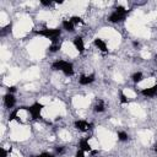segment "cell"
I'll return each instance as SVG.
<instances>
[{
  "label": "cell",
  "mask_w": 157,
  "mask_h": 157,
  "mask_svg": "<svg viewBox=\"0 0 157 157\" xmlns=\"http://www.w3.org/2000/svg\"><path fill=\"white\" fill-rule=\"evenodd\" d=\"M36 34L42 36L47 39H50L53 43H58V38L61 36V29L60 28H47L44 27L43 29H36L34 31Z\"/></svg>",
  "instance_id": "1"
},
{
  "label": "cell",
  "mask_w": 157,
  "mask_h": 157,
  "mask_svg": "<svg viewBox=\"0 0 157 157\" xmlns=\"http://www.w3.org/2000/svg\"><path fill=\"white\" fill-rule=\"evenodd\" d=\"M52 69L64 72L65 76H72L74 75V65L66 60H55L52 64Z\"/></svg>",
  "instance_id": "2"
},
{
  "label": "cell",
  "mask_w": 157,
  "mask_h": 157,
  "mask_svg": "<svg viewBox=\"0 0 157 157\" xmlns=\"http://www.w3.org/2000/svg\"><path fill=\"white\" fill-rule=\"evenodd\" d=\"M128 10L124 7V6H120V5H118L117 7H115V10L108 16V21L109 22H112V23H118V22H123L125 18H126V16H128Z\"/></svg>",
  "instance_id": "3"
},
{
  "label": "cell",
  "mask_w": 157,
  "mask_h": 157,
  "mask_svg": "<svg viewBox=\"0 0 157 157\" xmlns=\"http://www.w3.org/2000/svg\"><path fill=\"white\" fill-rule=\"evenodd\" d=\"M44 108V105L42 104V103H39V102H34L32 105H29V107H26V105H21L20 107V109H26L29 114H31V117H32V120H38V119H40L42 117H40V112H42V109Z\"/></svg>",
  "instance_id": "4"
},
{
  "label": "cell",
  "mask_w": 157,
  "mask_h": 157,
  "mask_svg": "<svg viewBox=\"0 0 157 157\" xmlns=\"http://www.w3.org/2000/svg\"><path fill=\"white\" fill-rule=\"evenodd\" d=\"M74 126H75L78 131L87 132L88 130L92 129L93 124H92V123H88V121H86V120H76V121L74 123Z\"/></svg>",
  "instance_id": "5"
},
{
  "label": "cell",
  "mask_w": 157,
  "mask_h": 157,
  "mask_svg": "<svg viewBox=\"0 0 157 157\" xmlns=\"http://www.w3.org/2000/svg\"><path fill=\"white\" fill-rule=\"evenodd\" d=\"M141 94L144 97H146V98H153V97H156V94H157V82L153 86L148 87V88L141 90Z\"/></svg>",
  "instance_id": "6"
},
{
  "label": "cell",
  "mask_w": 157,
  "mask_h": 157,
  "mask_svg": "<svg viewBox=\"0 0 157 157\" xmlns=\"http://www.w3.org/2000/svg\"><path fill=\"white\" fill-rule=\"evenodd\" d=\"M96 80V75L94 74H90V75H81L78 78V83L82 86H87L90 83H92Z\"/></svg>",
  "instance_id": "7"
},
{
  "label": "cell",
  "mask_w": 157,
  "mask_h": 157,
  "mask_svg": "<svg viewBox=\"0 0 157 157\" xmlns=\"http://www.w3.org/2000/svg\"><path fill=\"white\" fill-rule=\"evenodd\" d=\"M4 104H5V107L6 108H13V105L16 104V98H15V96H13V93H6L5 96H4Z\"/></svg>",
  "instance_id": "8"
},
{
  "label": "cell",
  "mask_w": 157,
  "mask_h": 157,
  "mask_svg": "<svg viewBox=\"0 0 157 157\" xmlns=\"http://www.w3.org/2000/svg\"><path fill=\"white\" fill-rule=\"evenodd\" d=\"M74 45H75V48H76V50L78 53H83V50H85V43H83L82 37L76 36L74 38Z\"/></svg>",
  "instance_id": "9"
},
{
  "label": "cell",
  "mask_w": 157,
  "mask_h": 157,
  "mask_svg": "<svg viewBox=\"0 0 157 157\" xmlns=\"http://www.w3.org/2000/svg\"><path fill=\"white\" fill-rule=\"evenodd\" d=\"M93 44L102 52V53H107L108 52V47H107V43L102 39V38H94L93 39Z\"/></svg>",
  "instance_id": "10"
},
{
  "label": "cell",
  "mask_w": 157,
  "mask_h": 157,
  "mask_svg": "<svg viewBox=\"0 0 157 157\" xmlns=\"http://www.w3.org/2000/svg\"><path fill=\"white\" fill-rule=\"evenodd\" d=\"M88 139L90 137H85V139L80 140V142H78V148L80 150H82L85 152H91L92 151V147H91V145L88 142Z\"/></svg>",
  "instance_id": "11"
},
{
  "label": "cell",
  "mask_w": 157,
  "mask_h": 157,
  "mask_svg": "<svg viewBox=\"0 0 157 157\" xmlns=\"http://www.w3.org/2000/svg\"><path fill=\"white\" fill-rule=\"evenodd\" d=\"M61 27H63V29H65L67 32H74L75 31V26L70 22V20H64L61 22Z\"/></svg>",
  "instance_id": "12"
},
{
  "label": "cell",
  "mask_w": 157,
  "mask_h": 157,
  "mask_svg": "<svg viewBox=\"0 0 157 157\" xmlns=\"http://www.w3.org/2000/svg\"><path fill=\"white\" fill-rule=\"evenodd\" d=\"M104 109H105V107H104V102H103L102 99L97 101V103H96L94 107H93V110H94L96 113H103Z\"/></svg>",
  "instance_id": "13"
},
{
  "label": "cell",
  "mask_w": 157,
  "mask_h": 157,
  "mask_svg": "<svg viewBox=\"0 0 157 157\" xmlns=\"http://www.w3.org/2000/svg\"><path fill=\"white\" fill-rule=\"evenodd\" d=\"M18 110H20V107H18V108H16V109H13V110L10 113V115H9V118H7V119H9V121H12V120H17L20 124L22 123V121H21V119H20V117L17 115Z\"/></svg>",
  "instance_id": "14"
},
{
  "label": "cell",
  "mask_w": 157,
  "mask_h": 157,
  "mask_svg": "<svg viewBox=\"0 0 157 157\" xmlns=\"http://www.w3.org/2000/svg\"><path fill=\"white\" fill-rule=\"evenodd\" d=\"M131 80H132L134 83H139V82H141L144 80V74L140 72V71H136V72H134L131 75Z\"/></svg>",
  "instance_id": "15"
},
{
  "label": "cell",
  "mask_w": 157,
  "mask_h": 157,
  "mask_svg": "<svg viewBox=\"0 0 157 157\" xmlns=\"http://www.w3.org/2000/svg\"><path fill=\"white\" fill-rule=\"evenodd\" d=\"M128 139H129V135L126 131H118V140L119 141L125 142V141H128Z\"/></svg>",
  "instance_id": "16"
},
{
  "label": "cell",
  "mask_w": 157,
  "mask_h": 157,
  "mask_svg": "<svg viewBox=\"0 0 157 157\" xmlns=\"http://www.w3.org/2000/svg\"><path fill=\"white\" fill-rule=\"evenodd\" d=\"M70 22H71V23L75 26V25H78V23H83V20H82L80 16H71Z\"/></svg>",
  "instance_id": "17"
},
{
  "label": "cell",
  "mask_w": 157,
  "mask_h": 157,
  "mask_svg": "<svg viewBox=\"0 0 157 157\" xmlns=\"http://www.w3.org/2000/svg\"><path fill=\"white\" fill-rule=\"evenodd\" d=\"M119 101H120L121 104H126L128 103V97L123 91H119Z\"/></svg>",
  "instance_id": "18"
},
{
  "label": "cell",
  "mask_w": 157,
  "mask_h": 157,
  "mask_svg": "<svg viewBox=\"0 0 157 157\" xmlns=\"http://www.w3.org/2000/svg\"><path fill=\"white\" fill-rule=\"evenodd\" d=\"M60 43H53L50 47H49V52H52V53H55V52H58V50H60Z\"/></svg>",
  "instance_id": "19"
},
{
  "label": "cell",
  "mask_w": 157,
  "mask_h": 157,
  "mask_svg": "<svg viewBox=\"0 0 157 157\" xmlns=\"http://www.w3.org/2000/svg\"><path fill=\"white\" fill-rule=\"evenodd\" d=\"M11 28H12V23H9L6 27H4L1 29V36H5L7 32H11Z\"/></svg>",
  "instance_id": "20"
},
{
  "label": "cell",
  "mask_w": 157,
  "mask_h": 157,
  "mask_svg": "<svg viewBox=\"0 0 157 157\" xmlns=\"http://www.w3.org/2000/svg\"><path fill=\"white\" fill-rule=\"evenodd\" d=\"M36 157H55V155H53L50 152H42L38 156H36Z\"/></svg>",
  "instance_id": "21"
},
{
  "label": "cell",
  "mask_w": 157,
  "mask_h": 157,
  "mask_svg": "<svg viewBox=\"0 0 157 157\" xmlns=\"http://www.w3.org/2000/svg\"><path fill=\"white\" fill-rule=\"evenodd\" d=\"M75 157H85V151H82V150H77L76 151V153H75Z\"/></svg>",
  "instance_id": "22"
},
{
  "label": "cell",
  "mask_w": 157,
  "mask_h": 157,
  "mask_svg": "<svg viewBox=\"0 0 157 157\" xmlns=\"http://www.w3.org/2000/svg\"><path fill=\"white\" fill-rule=\"evenodd\" d=\"M64 152V147L63 146H56L55 147V153L56 155H60V153H63Z\"/></svg>",
  "instance_id": "23"
},
{
  "label": "cell",
  "mask_w": 157,
  "mask_h": 157,
  "mask_svg": "<svg viewBox=\"0 0 157 157\" xmlns=\"http://www.w3.org/2000/svg\"><path fill=\"white\" fill-rule=\"evenodd\" d=\"M7 153H9V151H6L4 147H1V148H0V157H6V156H7Z\"/></svg>",
  "instance_id": "24"
},
{
  "label": "cell",
  "mask_w": 157,
  "mask_h": 157,
  "mask_svg": "<svg viewBox=\"0 0 157 157\" xmlns=\"http://www.w3.org/2000/svg\"><path fill=\"white\" fill-rule=\"evenodd\" d=\"M40 4L43 5V6H52V4H53V1H45V0H40Z\"/></svg>",
  "instance_id": "25"
},
{
  "label": "cell",
  "mask_w": 157,
  "mask_h": 157,
  "mask_svg": "<svg viewBox=\"0 0 157 157\" xmlns=\"http://www.w3.org/2000/svg\"><path fill=\"white\" fill-rule=\"evenodd\" d=\"M7 91H9V93H15L16 92V86H9Z\"/></svg>",
  "instance_id": "26"
},
{
  "label": "cell",
  "mask_w": 157,
  "mask_h": 157,
  "mask_svg": "<svg viewBox=\"0 0 157 157\" xmlns=\"http://www.w3.org/2000/svg\"><path fill=\"white\" fill-rule=\"evenodd\" d=\"M132 45H134L135 48H137V47L140 45V43H139V42H136V40H134V42H132Z\"/></svg>",
  "instance_id": "27"
},
{
  "label": "cell",
  "mask_w": 157,
  "mask_h": 157,
  "mask_svg": "<svg viewBox=\"0 0 157 157\" xmlns=\"http://www.w3.org/2000/svg\"><path fill=\"white\" fill-rule=\"evenodd\" d=\"M153 151L157 153V144H155V145H153Z\"/></svg>",
  "instance_id": "28"
},
{
  "label": "cell",
  "mask_w": 157,
  "mask_h": 157,
  "mask_svg": "<svg viewBox=\"0 0 157 157\" xmlns=\"http://www.w3.org/2000/svg\"><path fill=\"white\" fill-rule=\"evenodd\" d=\"M155 61H156V63H157V54H156V55H155Z\"/></svg>",
  "instance_id": "29"
},
{
  "label": "cell",
  "mask_w": 157,
  "mask_h": 157,
  "mask_svg": "<svg viewBox=\"0 0 157 157\" xmlns=\"http://www.w3.org/2000/svg\"><path fill=\"white\" fill-rule=\"evenodd\" d=\"M156 97H157V94H156Z\"/></svg>",
  "instance_id": "30"
}]
</instances>
